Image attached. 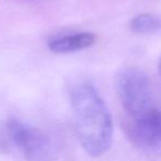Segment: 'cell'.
Masks as SVG:
<instances>
[{
	"mask_svg": "<svg viewBox=\"0 0 161 161\" xmlns=\"http://www.w3.org/2000/svg\"><path fill=\"white\" fill-rule=\"evenodd\" d=\"M115 91L128 139L142 149L160 150L161 88L142 70L128 67L117 72Z\"/></svg>",
	"mask_w": 161,
	"mask_h": 161,
	"instance_id": "obj_1",
	"label": "cell"
},
{
	"mask_svg": "<svg viewBox=\"0 0 161 161\" xmlns=\"http://www.w3.org/2000/svg\"><path fill=\"white\" fill-rule=\"evenodd\" d=\"M72 121L77 138L91 157L103 156L110 149L113 119L105 102L92 83L75 82L69 92Z\"/></svg>",
	"mask_w": 161,
	"mask_h": 161,
	"instance_id": "obj_2",
	"label": "cell"
},
{
	"mask_svg": "<svg viewBox=\"0 0 161 161\" xmlns=\"http://www.w3.org/2000/svg\"><path fill=\"white\" fill-rule=\"evenodd\" d=\"M10 139L28 161H53L55 148L52 139L40 128L18 119L8 124Z\"/></svg>",
	"mask_w": 161,
	"mask_h": 161,
	"instance_id": "obj_3",
	"label": "cell"
},
{
	"mask_svg": "<svg viewBox=\"0 0 161 161\" xmlns=\"http://www.w3.org/2000/svg\"><path fill=\"white\" fill-rule=\"evenodd\" d=\"M96 34L87 32V31L60 34L49 38L47 42V46L54 53L67 54L88 48L96 43Z\"/></svg>",
	"mask_w": 161,
	"mask_h": 161,
	"instance_id": "obj_4",
	"label": "cell"
},
{
	"mask_svg": "<svg viewBox=\"0 0 161 161\" xmlns=\"http://www.w3.org/2000/svg\"><path fill=\"white\" fill-rule=\"evenodd\" d=\"M129 29L136 34H156L161 31V17L153 13H140L131 19Z\"/></svg>",
	"mask_w": 161,
	"mask_h": 161,
	"instance_id": "obj_5",
	"label": "cell"
},
{
	"mask_svg": "<svg viewBox=\"0 0 161 161\" xmlns=\"http://www.w3.org/2000/svg\"><path fill=\"white\" fill-rule=\"evenodd\" d=\"M13 1L17 2H37V1H42V0H13Z\"/></svg>",
	"mask_w": 161,
	"mask_h": 161,
	"instance_id": "obj_6",
	"label": "cell"
},
{
	"mask_svg": "<svg viewBox=\"0 0 161 161\" xmlns=\"http://www.w3.org/2000/svg\"><path fill=\"white\" fill-rule=\"evenodd\" d=\"M159 74H160V76H161V59H160V62H159Z\"/></svg>",
	"mask_w": 161,
	"mask_h": 161,
	"instance_id": "obj_7",
	"label": "cell"
}]
</instances>
